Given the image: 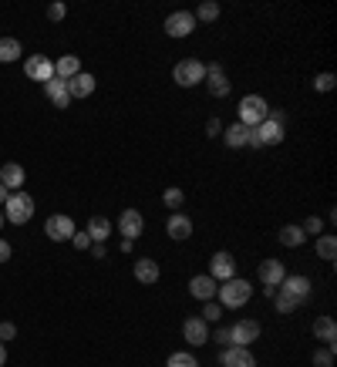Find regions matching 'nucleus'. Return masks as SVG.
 <instances>
[{"instance_id":"1","label":"nucleus","mask_w":337,"mask_h":367,"mask_svg":"<svg viewBox=\"0 0 337 367\" xmlns=\"http://www.w3.org/2000/svg\"><path fill=\"white\" fill-rule=\"evenodd\" d=\"M216 297H219V306L223 310H240V306H246L253 300V283L243 280V276H233L226 283H219Z\"/></svg>"},{"instance_id":"22","label":"nucleus","mask_w":337,"mask_h":367,"mask_svg":"<svg viewBox=\"0 0 337 367\" xmlns=\"http://www.w3.org/2000/svg\"><path fill=\"white\" fill-rule=\"evenodd\" d=\"M283 276H287V266H283L280 260L266 256V260L260 263V280H263V287H280V283H283Z\"/></svg>"},{"instance_id":"38","label":"nucleus","mask_w":337,"mask_h":367,"mask_svg":"<svg viewBox=\"0 0 337 367\" xmlns=\"http://www.w3.org/2000/svg\"><path fill=\"white\" fill-rule=\"evenodd\" d=\"M213 344H219V347H233V337H230V327H216V334L209 337Z\"/></svg>"},{"instance_id":"8","label":"nucleus","mask_w":337,"mask_h":367,"mask_svg":"<svg viewBox=\"0 0 337 367\" xmlns=\"http://www.w3.org/2000/svg\"><path fill=\"white\" fill-rule=\"evenodd\" d=\"M192 31H196V17H192V11H172V14L166 17V34L168 37L183 41V37H189Z\"/></svg>"},{"instance_id":"3","label":"nucleus","mask_w":337,"mask_h":367,"mask_svg":"<svg viewBox=\"0 0 337 367\" xmlns=\"http://www.w3.org/2000/svg\"><path fill=\"white\" fill-rule=\"evenodd\" d=\"M172 81L179 85V88H196L206 81V64L200 58H183V61L172 68Z\"/></svg>"},{"instance_id":"36","label":"nucleus","mask_w":337,"mask_h":367,"mask_svg":"<svg viewBox=\"0 0 337 367\" xmlns=\"http://www.w3.org/2000/svg\"><path fill=\"white\" fill-rule=\"evenodd\" d=\"M206 323H219L223 321V306L216 304V300H206V306H202V313H200Z\"/></svg>"},{"instance_id":"23","label":"nucleus","mask_w":337,"mask_h":367,"mask_svg":"<svg viewBox=\"0 0 337 367\" xmlns=\"http://www.w3.org/2000/svg\"><path fill=\"white\" fill-rule=\"evenodd\" d=\"M132 273H135V280L142 283V287H155L159 283V276H162V270H159V263L155 260H135V266H132Z\"/></svg>"},{"instance_id":"44","label":"nucleus","mask_w":337,"mask_h":367,"mask_svg":"<svg viewBox=\"0 0 337 367\" xmlns=\"http://www.w3.org/2000/svg\"><path fill=\"white\" fill-rule=\"evenodd\" d=\"M88 253H92L94 260H105V243H92V249H88Z\"/></svg>"},{"instance_id":"39","label":"nucleus","mask_w":337,"mask_h":367,"mask_svg":"<svg viewBox=\"0 0 337 367\" xmlns=\"http://www.w3.org/2000/svg\"><path fill=\"white\" fill-rule=\"evenodd\" d=\"M71 243H75V249H81V253H88V249H92V236H88L85 230H81V232L75 230V236H71Z\"/></svg>"},{"instance_id":"10","label":"nucleus","mask_w":337,"mask_h":367,"mask_svg":"<svg viewBox=\"0 0 337 367\" xmlns=\"http://www.w3.org/2000/svg\"><path fill=\"white\" fill-rule=\"evenodd\" d=\"M24 75L37 81V85H47L51 77H54V61L47 58V54H31L27 61H24Z\"/></svg>"},{"instance_id":"42","label":"nucleus","mask_w":337,"mask_h":367,"mask_svg":"<svg viewBox=\"0 0 337 367\" xmlns=\"http://www.w3.org/2000/svg\"><path fill=\"white\" fill-rule=\"evenodd\" d=\"M14 337H17V327H14V323H11V321L0 323V344H4V340H14Z\"/></svg>"},{"instance_id":"30","label":"nucleus","mask_w":337,"mask_h":367,"mask_svg":"<svg viewBox=\"0 0 337 367\" xmlns=\"http://www.w3.org/2000/svg\"><path fill=\"white\" fill-rule=\"evenodd\" d=\"M317 256L327 263L337 260V236L334 232H324V236H317Z\"/></svg>"},{"instance_id":"16","label":"nucleus","mask_w":337,"mask_h":367,"mask_svg":"<svg viewBox=\"0 0 337 367\" xmlns=\"http://www.w3.org/2000/svg\"><path fill=\"white\" fill-rule=\"evenodd\" d=\"M216 290H219V283H216L209 273H196L192 280H189V293L196 297V300H216Z\"/></svg>"},{"instance_id":"29","label":"nucleus","mask_w":337,"mask_h":367,"mask_svg":"<svg viewBox=\"0 0 337 367\" xmlns=\"http://www.w3.org/2000/svg\"><path fill=\"white\" fill-rule=\"evenodd\" d=\"M20 51H24V44L17 37H0V64H14Z\"/></svg>"},{"instance_id":"33","label":"nucleus","mask_w":337,"mask_h":367,"mask_svg":"<svg viewBox=\"0 0 337 367\" xmlns=\"http://www.w3.org/2000/svg\"><path fill=\"white\" fill-rule=\"evenodd\" d=\"M337 88V77L331 75V71H321V75H314V92L317 94H327Z\"/></svg>"},{"instance_id":"13","label":"nucleus","mask_w":337,"mask_h":367,"mask_svg":"<svg viewBox=\"0 0 337 367\" xmlns=\"http://www.w3.org/2000/svg\"><path fill=\"white\" fill-rule=\"evenodd\" d=\"M206 85H209V94H213V98H226V94L233 92L230 77H226V71H223L219 61L206 64Z\"/></svg>"},{"instance_id":"40","label":"nucleus","mask_w":337,"mask_h":367,"mask_svg":"<svg viewBox=\"0 0 337 367\" xmlns=\"http://www.w3.org/2000/svg\"><path fill=\"white\" fill-rule=\"evenodd\" d=\"M274 306H276V313H293V310H297V304H290L283 293H276L274 297Z\"/></svg>"},{"instance_id":"12","label":"nucleus","mask_w":337,"mask_h":367,"mask_svg":"<svg viewBox=\"0 0 337 367\" xmlns=\"http://www.w3.org/2000/svg\"><path fill=\"white\" fill-rule=\"evenodd\" d=\"M209 276H213L216 283L233 280V276H236V260H233V253H226V249L213 253V260H209Z\"/></svg>"},{"instance_id":"35","label":"nucleus","mask_w":337,"mask_h":367,"mask_svg":"<svg viewBox=\"0 0 337 367\" xmlns=\"http://www.w3.org/2000/svg\"><path fill=\"white\" fill-rule=\"evenodd\" d=\"M300 230H304V236H324V219L321 216H307L300 223Z\"/></svg>"},{"instance_id":"17","label":"nucleus","mask_w":337,"mask_h":367,"mask_svg":"<svg viewBox=\"0 0 337 367\" xmlns=\"http://www.w3.org/2000/svg\"><path fill=\"white\" fill-rule=\"evenodd\" d=\"M94 88H98V81H94V75H88V71H81V75H75L71 81H68V94H71V101L92 98Z\"/></svg>"},{"instance_id":"19","label":"nucleus","mask_w":337,"mask_h":367,"mask_svg":"<svg viewBox=\"0 0 337 367\" xmlns=\"http://www.w3.org/2000/svg\"><path fill=\"white\" fill-rule=\"evenodd\" d=\"M250 132L253 128H246L243 122H233V125H223V142H226V149H246L250 145Z\"/></svg>"},{"instance_id":"18","label":"nucleus","mask_w":337,"mask_h":367,"mask_svg":"<svg viewBox=\"0 0 337 367\" xmlns=\"http://www.w3.org/2000/svg\"><path fill=\"white\" fill-rule=\"evenodd\" d=\"M166 232H168V240L185 243V240L192 236V219H189L185 213H172L168 216V223H166Z\"/></svg>"},{"instance_id":"43","label":"nucleus","mask_w":337,"mask_h":367,"mask_svg":"<svg viewBox=\"0 0 337 367\" xmlns=\"http://www.w3.org/2000/svg\"><path fill=\"white\" fill-rule=\"evenodd\" d=\"M11 253H14V246L7 243V240H0V263H7V260H11Z\"/></svg>"},{"instance_id":"4","label":"nucleus","mask_w":337,"mask_h":367,"mask_svg":"<svg viewBox=\"0 0 337 367\" xmlns=\"http://www.w3.org/2000/svg\"><path fill=\"white\" fill-rule=\"evenodd\" d=\"M4 216L14 223V226H24L34 219V199L20 189V192H11V199L4 202Z\"/></svg>"},{"instance_id":"5","label":"nucleus","mask_w":337,"mask_h":367,"mask_svg":"<svg viewBox=\"0 0 337 367\" xmlns=\"http://www.w3.org/2000/svg\"><path fill=\"white\" fill-rule=\"evenodd\" d=\"M266 115H270V105H266L263 94H246V98H240V122L246 128H257L260 122H266Z\"/></svg>"},{"instance_id":"11","label":"nucleus","mask_w":337,"mask_h":367,"mask_svg":"<svg viewBox=\"0 0 337 367\" xmlns=\"http://www.w3.org/2000/svg\"><path fill=\"white\" fill-rule=\"evenodd\" d=\"M230 337H233L236 347H250V344L260 340V323L253 321V317H243V321H236L230 327Z\"/></svg>"},{"instance_id":"46","label":"nucleus","mask_w":337,"mask_h":367,"mask_svg":"<svg viewBox=\"0 0 337 367\" xmlns=\"http://www.w3.org/2000/svg\"><path fill=\"white\" fill-rule=\"evenodd\" d=\"M7 364V347H4V344H0V367Z\"/></svg>"},{"instance_id":"7","label":"nucleus","mask_w":337,"mask_h":367,"mask_svg":"<svg viewBox=\"0 0 337 367\" xmlns=\"http://www.w3.org/2000/svg\"><path fill=\"white\" fill-rule=\"evenodd\" d=\"M44 232H47V240H51V243H68V240L75 236V219H71V216H64V213L47 216Z\"/></svg>"},{"instance_id":"27","label":"nucleus","mask_w":337,"mask_h":367,"mask_svg":"<svg viewBox=\"0 0 337 367\" xmlns=\"http://www.w3.org/2000/svg\"><path fill=\"white\" fill-rule=\"evenodd\" d=\"M88 236H92V243H105L108 236H111V223H108L105 216H92L88 219Z\"/></svg>"},{"instance_id":"41","label":"nucleus","mask_w":337,"mask_h":367,"mask_svg":"<svg viewBox=\"0 0 337 367\" xmlns=\"http://www.w3.org/2000/svg\"><path fill=\"white\" fill-rule=\"evenodd\" d=\"M223 135V122H219V118H209V122H206V138H219Z\"/></svg>"},{"instance_id":"34","label":"nucleus","mask_w":337,"mask_h":367,"mask_svg":"<svg viewBox=\"0 0 337 367\" xmlns=\"http://www.w3.org/2000/svg\"><path fill=\"white\" fill-rule=\"evenodd\" d=\"M310 361H314V367H334V347H317V351H314V357H310Z\"/></svg>"},{"instance_id":"47","label":"nucleus","mask_w":337,"mask_h":367,"mask_svg":"<svg viewBox=\"0 0 337 367\" xmlns=\"http://www.w3.org/2000/svg\"><path fill=\"white\" fill-rule=\"evenodd\" d=\"M0 226H4V213H0Z\"/></svg>"},{"instance_id":"37","label":"nucleus","mask_w":337,"mask_h":367,"mask_svg":"<svg viewBox=\"0 0 337 367\" xmlns=\"http://www.w3.org/2000/svg\"><path fill=\"white\" fill-rule=\"evenodd\" d=\"M64 17H68V7H64L61 0H54V4L47 7V20H54V24H61Z\"/></svg>"},{"instance_id":"24","label":"nucleus","mask_w":337,"mask_h":367,"mask_svg":"<svg viewBox=\"0 0 337 367\" xmlns=\"http://www.w3.org/2000/svg\"><path fill=\"white\" fill-rule=\"evenodd\" d=\"M314 337L321 340L324 347H334V344H337V323H334V317L321 313V317L314 321Z\"/></svg>"},{"instance_id":"25","label":"nucleus","mask_w":337,"mask_h":367,"mask_svg":"<svg viewBox=\"0 0 337 367\" xmlns=\"http://www.w3.org/2000/svg\"><path fill=\"white\" fill-rule=\"evenodd\" d=\"M54 75L61 77V81H71L75 75H81V61H78V54H64L54 61Z\"/></svg>"},{"instance_id":"6","label":"nucleus","mask_w":337,"mask_h":367,"mask_svg":"<svg viewBox=\"0 0 337 367\" xmlns=\"http://www.w3.org/2000/svg\"><path fill=\"white\" fill-rule=\"evenodd\" d=\"M276 293H283L290 304H297V306H304L307 300H310V293H314V283L307 280V276H300V273H287L283 276V283L276 287Z\"/></svg>"},{"instance_id":"14","label":"nucleus","mask_w":337,"mask_h":367,"mask_svg":"<svg viewBox=\"0 0 337 367\" xmlns=\"http://www.w3.org/2000/svg\"><path fill=\"white\" fill-rule=\"evenodd\" d=\"M118 232H122V240H132L135 243L138 236L145 232V216L138 213V209H125L118 216Z\"/></svg>"},{"instance_id":"2","label":"nucleus","mask_w":337,"mask_h":367,"mask_svg":"<svg viewBox=\"0 0 337 367\" xmlns=\"http://www.w3.org/2000/svg\"><path fill=\"white\" fill-rule=\"evenodd\" d=\"M283 138H287V125L274 122V118H266V122H260L253 132H250V145L246 149H276V145H283Z\"/></svg>"},{"instance_id":"45","label":"nucleus","mask_w":337,"mask_h":367,"mask_svg":"<svg viewBox=\"0 0 337 367\" xmlns=\"http://www.w3.org/2000/svg\"><path fill=\"white\" fill-rule=\"evenodd\" d=\"M7 199H11V189H7V185H0V206H4Z\"/></svg>"},{"instance_id":"32","label":"nucleus","mask_w":337,"mask_h":367,"mask_svg":"<svg viewBox=\"0 0 337 367\" xmlns=\"http://www.w3.org/2000/svg\"><path fill=\"white\" fill-rule=\"evenodd\" d=\"M166 367H200V361H196L192 351H176V354H168Z\"/></svg>"},{"instance_id":"15","label":"nucleus","mask_w":337,"mask_h":367,"mask_svg":"<svg viewBox=\"0 0 337 367\" xmlns=\"http://www.w3.org/2000/svg\"><path fill=\"white\" fill-rule=\"evenodd\" d=\"M219 364L223 367H257V357H253V351L250 347H223L219 351Z\"/></svg>"},{"instance_id":"26","label":"nucleus","mask_w":337,"mask_h":367,"mask_svg":"<svg viewBox=\"0 0 337 367\" xmlns=\"http://www.w3.org/2000/svg\"><path fill=\"white\" fill-rule=\"evenodd\" d=\"M276 240H280V243L287 246V249H300V246L307 243L304 230H300V226H293V223H287V226H283V230L276 232Z\"/></svg>"},{"instance_id":"31","label":"nucleus","mask_w":337,"mask_h":367,"mask_svg":"<svg viewBox=\"0 0 337 367\" xmlns=\"http://www.w3.org/2000/svg\"><path fill=\"white\" fill-rule=\"evenodd\" d=\"M162 206H166V209H172V213H179V209L185 206V192L179 189V185H168L166 192H162Z\"/></svg>"},{"instance_id":"21","label":"nucleus","mask_w":337,"mask_h":367,"mask_svg":"<svg viewBox=\"0 0 337 367\" xmlns=\"http://www.w3.org/2000/svg\"><path fill=\"white\" fill-rule=\"evenodd\" d=\"M44 98L51 101L54 108H68L71 105V94H68V81H61V77L54 75L51 81L44 85Z\"/></svg>"},{"instance_id":"9","label":"nucleus","mask_w":337,"mask_h":367,"mask_svg":"<svg viewBox=\"0 0 337 367\" xmlns=\"http://www.w3.org/2000/svg\"><path fill=\"white\" fill-rule=\"evenodd\" d=\"M183 337L189 347H202V344H209V323L202 321L200 313H192L183 321Z\"/></svg>"},{"instance_id":"28","label":"nucleus","mask_w":337,"mask_h":367,"mask_svg":"<svg viewBox=\"0 0 337 367\" xmlns=\"http://www.w3.org/2000/svg\"><path fill=\"white\" fill-rule=\"evenodd\" d=\"M219 14H223V7H219V4H216V0H202L200 7H196V11H192V17H196V24H216V20H219Z\"/></svg>"},{"instance_id":"20","label":"nucleus","mask_w":337,"mask_h":367,"mask_svg":"<svg viewBox=\"0 0 337 367\" xmlns=\"http://www.w3.org/2000/svg\"><path fill=\"white\" fill-rule=\"evenodd\" d=\"M24 182H27V172H24L20 162H7V166L0 168V185H7L11 192H20Z\"/></svg>"}]
</instances>
